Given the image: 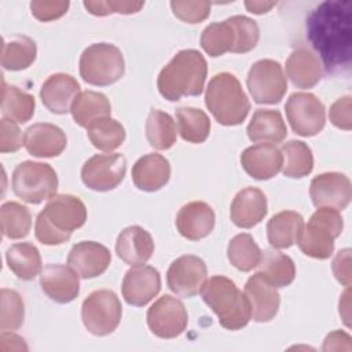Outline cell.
<instances>
[{
  "instance_id": "obj_10",
  "label": "cell",
  "mask_w": 352,
  "mask_h": 352,
  "mask_svg": "<svg viewBox=\"0 0 352 352\" xmlns=\"http://www.w3.org/2000/svg\"><path fill=\"white\" fill-rule=\"evenodd\" d=\"M246 84L253 100L258 104L279 103L287 91V80L283 69L274 59L254 62L248 73Z\"/></svg>"
},
{
  "instance_id": "obj_25",
  "label": "cell",
  "mask_w": 352,
  "mask_h": 352,
  "mask_svg": "<svg viewBox=\"0 0 352 352\" xmlns=\"http://www.w3.org/2000/svg\"><path fill=\"white\" fill-rule=\"evenodd\" d=\"M267 197L256 187L241 190L232 199L230 217L239 228H252L267 214Z\"/></svg>"
},
{
  "instance_id": "obj_24",
  "label": "cell",
  "mask_w": 352,
  "mask_h": 352,
  "mask_svg": "<svg viewBox=\"0 0 352 352\" xmlns=\"http://www.w3.org/2000/svg\"><path fill=\"white\" fill-rule=\"evenodd\" d=\"M117 256L128 265L146 264L154 253V241L148 231L140 226L124 228L116 242Z\"/></svg>"
},
{
  "instance_id": "obj_19",
  "label": "cell",
  "mask_w": 352,
  "mask_h": 352,
  "mask_svg": "<svg viewBox=\"0 0 352 352\" xmlns=\"http://www.w3.org/2000/svg\"><path fill=\"white\" fill-rule=\"evenodd\" d=\"M110 250L94 241H82L76 243L67 256V264L84 279L102 275L110 265Z\"/></svg>"
},
{
  "instance_id": "obj_28",
  "label": "cell",
  "mask_w": 352,
  "mask_h": 352,
  "mask_svg": "<svg viewBox=\"0 0 352 352\" xmlns=\"http://www.w3.org/2000/svg\"><path fill=\"white\" fill-rule=\"evenodd\" d=\"M304 228V219L294 210H282L267 223V238L274 249H287L294 245Z\"/></svg>"
},
{
  "instance_id": "obj_46",
  "label": "cell",
  "mask_w": 352,
  "mask_h": 352,
  "mask_svg": "<svg viewBox=\"0 0 352 352\" xmlns=\"http://www.w3.org/2000/svg\"><path fill=\"white\" fill-rule=\"evenodd\" d=\"M23 144L22 132L15 121L1 118L0 121V151L15 153Z\"/></svg>"
},
{
  "instance_id": "obj_47",
  "label": "cell",
  "mask_w": 352,
  "mask_h": 352,
  "mask_svg": "<svg viewBox=\"0 0 352 352\" xmlns=\"http://www.w3.org/2000/svg\"><path fill=\"white\" fill-rule=\"evenodd\" d=\"M70 3L69 1H47V0H36L30 3L32 15L41 21L50 22L63 16L67 12Z\"/></svg>"
},
{
  "instance_id": "obj_2",
  "label": "cell",
  "mask_w": 352,
  "mask_h": 352,
  "mask_svg": "<svg viewBox=\"0 0 352 352\" xmlns=\"http://www.w3.org/2000/svg\"><path fill=\"white\" fill-rule=\"evenodd\" d=\"M87 208L84 202L70 194H58L48 199L37 214L34 235L38 242L48 246L62 245L72 232L85 224Z\"/></svg>"
},
{
  "instance_id": "obj_37",
  "label": "cell",
  "mask_w": 352,
  "mask_h": 352,
  "mask_svg": "<svg viewBox=\"0 0 352 352\" xmlns=\"http://www.w3.org/2000/svg\"><path fill=\"white\" fill-rule=\"evenodd\" d=\"M179 133L188 143H204L210 132V120L206 113L195 107L176 109Z\"/></svg>"
},
{
  "instance_id": "obj_21",
  "label": "cell",
  "mask_w": 352,
  "mask_h": 352,
  "mask_svg": "<svg viewBox=\"0 0 352 352\" xmlns=\"http://www.w3.org/2000/svg\"><path fill=\"white\" fill-rule=\"evenodd\" d=\"M80 94L78 81L66 73L51 74L41 85L40 98L43 104L54 114H66L72 110Z\"/></svg>"
},
{
  "instance_id": "obj_41",
  "label": "cell",
  "mask_w": 352,
  "mask_h": 352,
  "mask_svg": "<svg viewBox=\"0 0 352 352\" xmlns=\"http://www.w3.org/2000/svg\"><path fill=\"white\" fill-rule=\"evenodd\" d=\"M1 232L10 239L25 238L32 227L30 210L14 201L4 202L0 209Z\"/></svg>"
},
{
  "instance_id": "obj_35",
  "label": "cell",
  "mask_w": 352,
  "mask_h": 352,
  "mask_svg": "<svg viewBox=\"0 0 352 352\" xmlns=\"http://www.w3.org/2000/svg\"><path fill=\"white\" fill-rule=\"evenodd\" d=\"M34 107L36 102L30 94L23 92L15 85H7L6 82H3V118L15 121L18 124L28 122L34 114Z\"/></svg>"
},
{
  "instance_id": "obj_7",
  "label": "cell",
  "mask_w": 352,
  "mask_h": 352,
  "mask_svg": "<svg viewBox=\"0 0 352 352\" xmlns=\"http://www.w3.org/2000/svg\"><path fill=\"white\" fill-rule=\"evenodd\" d=\"M125 73V62L118 47L94 43L80 56V76L91 85L106 87L117 82Z\"/></svg>"
},
{
  "instance_id": "obj_36",
  "label": "cell",
  "mask_w": 352,
  "mask_h": 352,
  "mask_svg": "<svg viewBox=\"0 0 352 352\" xmlns=\"http://www.w3.org/2000/svg\"><path fill=\"white\" fill-rule=\"evenodd\" d=\"M36 43L26 36H15L10 41L3 43L1 48V66L6 70H23L28 69L36 59Z\"/></svg>"
},
{
  "instance_id": "obj_51",
  "label": "cell",
  "mask_w": 352,
  "mask_h": 352,
  "mask_svg": "<svg viewBox=\"0 0 352 352\" xmlns=\"http://www.w3.org/2000/svg\"><path fill=\"white\" fill-rule=\"evenodd\" d=\"M323 351H351L349 334L337 330L330 333L323 342Z\"/></svg>"
},
{
  "instance_id": "obj_45",
  "label": "cell",
  "mask_w": 352,
  "mask_h": 352,
  "mask_svg": "<svg viewBox=\"0 0 352 352\" xmlns=\"http://www.w3.org/2000/svg\"><path fill=\"white\" fill-rule=\"evenodd\" d=\"M144 6L143 1H84V7L89 14L104 16L113 12L135 14Z\"/></svg>"
},
{
  "instance_id": "obj_26",
  "label": "cell",
  "mask_w": 352,
  "mask_h": 352,
  "mask_svg": "<svg viewBox=\"0 0 352 352\" xmlns=\"http://www.w3.org/2000/svg\"><path fill=\"white\" fill-rule=\"evenodd\" d=\"M133 184L147 192L158 191L162 188L170 177L169 161L157 153H150L140 157L132 166Z\"/></svg>"
},
{
  "instance_id": "obj_32",
  "label": "cell",
  "mask_w": 352,
  "mask_h": 352,
  "mask_svg": "<svg viewBox=\"0 0 352 352\" xmlns=\"http://www.w3.org/2000/svg\"><path fill=\"white\" fill-rule=\"evenodd\" d=\"M260 272H263L275 287L289 286L296 278L294 261L275 249H265L260 257Z\"/></svg>"
},
{
  "instance_id": "obj_6",
  "label": "cell",
  "mask_w": 352,
  "mask_h": 352,
  "mask_svg": "<svg viewBox=\"0 0 352 352\" xmlns=\"http://www.w3.org/2000/svg\"><path fill=\"white\" fill-rule=\"evenodd\" d=\"M344 221L338 210L318 208L297 241L300 250L309 257L326 260L334 252V239L342 232Z\"/></svg>"
},
{
  "instance_id": "obj_15",
  "label": "cell",
  "mask_w": 352,
  "mask_h": 352,
  "mask_svg": "<svg viewBox=\"0 0 352 352\" xmlns=\"http://www.w3.org/2000/svg\"><path fill=\"white\" fill-rule=\"evenodd\" d=\"M309 195L316 208H331L340 212L351 202V180L340 172L320 173L312 179Z\"/></svg>"
},
{
  "instance_id": "obj_1",
  "label": "cell",
  "mask_w": 352,
  "mask_h": 352,
  "mask_svg": "<svg viewBox=\"0 0 352 352\" xmlns=\"http://www.w3.org/2000/svg\"><path fill=\"white\" fill-rule=\"evenodd\" d=\"M307 38L327 72L348 66L352 51V6L331 0L315 7L307 18Z\"/></svg>"
},
{
  "instance_id": "obj_17",
  "label": "cell",
  "mask_w": 352,
  "mask_h": 352,
  "mask_svg": "<svg viewBox=\"0 0 352 352\" xmlns=\"http://www.w3.org/2000/svg\"><path fill=\"white\" fill-rule=\"evenodd\" d=\"M243 293L249 300L253 320L264 323L275 318L279 309L280 296L263 272L253 274L248 279Z\"/></svg>"
},
{
  "instance_id": "obj_33",
  "label": "cell",
  "mask_w": 352,
  "mask_h": 352,
  "mask_svg": "<svg viewBox=\"0 0 352 352\" xmlns=\"http://www.w3.org/2000/svg\"><path fill=\"white\" fill-rule=\"evenodd\" d=\"M283 162L282 172L292 179L308 176L314 169V155L311 147L301 140H290L280 148Z\"/></svg>"
},
{
  "instance_id": "obj_5",
  "label": "cell",
  "mask_w": 352,
  "mask_h": 352,
  "mask_svg": "<svg viewBox=\"0 0 352 352\" xmlns=\"http://www.w3.org/2000/svg\"><path fill=\"white\" fill-rule=\"evenodd\" d=\"M205 104L221 125H239L248 117L250 102L239 80L227 72L213 76L206 87Z\"/></svg>"
},
{
  "instance_id": "obj_40",
  "label": "cell",
  "mask_w": 352,
  "mask_h": 352,
  "mask_svg": "<svg viewBox=\"0 0 352 352\" xmlns=\"http://www.w3.org/2000/svg\"><path fill=\"white\" fill-rule=\"evenodd\" d=\"M227 257L236 270L249 272L258 265L261 250L250 234H238L228 243Z\"/></svg>"
},
{
  "instance_id": "obj_8",
  "label": "cell",
  "mask_w": 352,
  "mask_h": 352,
  "mask_svg": "<svg viewBox=\"0 0 352 352\" xmlns=\"http://www.w3.org/2000/svg\"><path fill=\"white\" fill-rule=\"evenodd\" d=\"M58 176L50 164L23 161L12 172V191L28 204L37 205L56 195Z\"/></svg>"
},
{
  "instance_id": "obj_11",
  "label": "cell",
  "mask_w": 352,
  "mask_h": 352,
  "mask_svg": "<svg viewBox=\"0 0 352 352\" xmlns=\"http://www.w3.org/2000/svg\"><path fill=\"white\" fill-rule=\"evenodd\" d=\"M286 117L293 129L300 136H314L326 124V110L323 103L311 92H294L289 96Z\"/></svg>"
},
{
  "instance_id": "obj_43",
  "label": "cell",
  "mask_w": 352,
  "mask_h": 352,
  "mask_svg": "<svg viewBox=\"0 0 352 352\" xmlns=\"http://www.w3.org/2000/svg\"><path fill=\"white\" fill-rule=\"evenodd\" d=\"M227 19L235 32V44L231 52L245 54L252 51L257 45L260 37V30L256 21L245 15H234Z\"/></svg>"
},
{
  "instance_id": "obj_14",
  "label": "cell",
  "mask_w": 352,
  "mask_h": 352,
  "mask_svg": "<svg viewBox=\"0 0 352 352\" xmlns=\"http://www.w3.org/2000/svg\"><path fill=\"white\" fill-rule=\"evenodd\" d=\"M208 270L205 261L194 254H184L172 261L166 272L168 287L179 297L197 296L206 282Z\"/></svg>"
},
{
  "instance_id": "obj_39",
  "label": "cell",
  "mask_w": 352,
  "mask_h": 352,
  "mask_svg": "<svg viewBox=\"0 0 352 352\" xmlns=\"http://www.w3.org/2000/svg\"><path fill=\"white\" fill-rule=\"evenodd\" d=\"M87 135L94 147L102 151H113L125 140L124 126L114 118L106 117L95 121L87 128Z\"/></svg>"
},
{
  "instance_id": "obj_52",
  "label": "cell",
  "mask_w": 352,
  "mask_h": 352,
  "mask_svg": "<svg viewBox=\"0 0 352 352\" xmlns=\"http://www.w3.org/2000/svg\"><path fill=\"white\" fill-rule=\"evenodd\" d=\"M349 296H351V290L349 287H346V290L342 293L341 298H340V315L345 323L346 327H351V312H349V307H351V300H349Z\"/></svg>"
},
{
  "instance_id": "obj_22",
  "label": "cell",
  "mask_w": 352,
  "mask_h": 352,
  "mask_svg": "<svg viewBox=\"0 0 352 352\" xmlns=\"http://www.w3.org/2000/svg\"><path fill=\"white\" fill-rule=\"evenodd\" d=\"M283 157L272 143H257L245 148L241 154V165L256 180H268L282 169Z\"/></svg>"
},
{
  "instance_id": "obj_53",
  "label": "cell",
  "mask_w": 352,
  "mask_h": 352,
  "mask_svg": "<svg viewBox=\"0 0 352 352\" xmlns=\"http://www.w3.org/2000/svg\"><path fill=\"white\" fill-rule=\"evenodd\" d=\"M276 3L275 1H245V7L253 14H264L268 12Z\"/></svg>"
},
{
  "instance_id": "obj_44",
  "label": "cell",
  "mask_w": 352,
  "mask_h": 352,
  "mask_svg": "<svg viewBox=\"0 0 352 352\" xmlns=\"http://www.w3.org/2000/svg\"><path fill=\"white\" fill-rule=\"evenodd\" d=\"M212 4L209 1H170V8L173 14L183 22L199 23L205 21L210 14Z\"/></svg>"
},
{
  "instance_id": "obj_34",
  "label": "cell",
  "mask_w": 352,
  "mask_h": 352,
  "mask_svg": "<svg viewBox=\"0 0 352 352\" xmlns=\"http://www.w3.org/2000/svg\"><path fill=\"white\" fill-rule=\"evenodd\" d=\"M144 131L147 142L155 150H168L176 143V124L165 111L153 109L146 118Z\"/></svg>"
},
{
  "instance_id": "obj_50",
  "label": "cell",
  "mask_w": 352,
  "mask_h": 352,
  "mask_svg": "<svg viewBox=\"0 0 352 352\" xmlns=\"http://www.w3.org/2000/svg\"><path fill=\"white\" fill-rule=\"evenodd\" d=\"M0 351L1 352H19L28 351V345L22 337L12 333V330H3L0 334Z\"/></svg>"
},
{
  "instance_id": "obj_16",
  "label": "cell",
  "mask_w": 352,
  "mask_h": 352,
  "mask_svg": "<svg viewBox=\"0 0 352 352\" xmlns=\"http://www.w3.org/2000/svg\"><path fill=\"white\" fill-rule=\"evenodd\" d=\"M161 290V275L151 265H135L125 272L121 292L124 300L133 307L147 305Z\"/></svg>"
},
{
  "instance_id": "obj_48",
  "label": "cell",
  "mask_w": 352,
  "mask_h": 352,
  "mask_svg": "<svg viewBox=\"0 0 352 352\" xmlns=\"http://www.w3.org/2000/svg\"><path fill=\"white\" fill-rule=\"evenodd\" d=\"M329 118L331 124L340 129L349 131L352 126L351 121V96L338 98L329 110Z\"/></svg>"
},
{
  "instance_id": "obj_49",
  "label": "cell",
  "mask_w": 352,
  "mask_h": 352,
  "mask_svg": "<svg viewBox=\"0 0 352 352\" xmlns=\"http://www.w3.org/2000/svg\"><path fill=\"white\" fill-rule=\"evenodd\" d=\"M336 279L345 287L351 286V249L340 250L331 264Z\"/></svg>"
},
{
  "instance_id": "obj_4",
  "label": "cell",
  "mask_w": 352,
  "mask_h": 352,
  "mask_svg": "<svg viewBox=\"0 0 352 352\" xmlns=\"http://www.w3.org/2000/svg\"><path fill=\"white\" fill-rule=\"evenodd\" d=\"M201 296L227 330H241L252 319L250 304L245 293L227 276L214 275L204 283Z\"/></svg>"
},
{
  "instance_id": "obj_23",
  "label": "cell",
  "mask_w": 352,
  "mask_h": 352,
  "mask_svg": "<svg viewBox=\"0 0 352 352\" xmlns=\"http://www.w3.org/2000/svg\"><path fill=\"white\" fill-rule=\"evenodd\" d=\"M214 212L204 201H192L182 206L176 216V227L182 236L190 241L206 238L214 227Z\"/></svg>"
},
{
  "instance_id": "obj_38",
  "label": "cell",
  "mask_w": 352,
  "mask_h": 352,
  "mask_svg": "<svg viewBox=\"0 0 352 352\" xmlns=\"http://www.w3.org/2000/svg\"><path fill=\"white\" fill-rule=\"evenodd\" d=\"M201 47L210 56H221L231 52L235 44V32L228 19L208 25L199 38Z\"/></svg>"
},
{
  "instance_id": "obj_12",
  "label": "cell",
  "mask_w": 352,
  "mask_h": 352,
  "mask_svg": "<svg viewBox=\"0 0 352 352\" xmlns=\"http://www.w3.org/2000/svg\"><path fill=\"white\" fill-rule=\"evenodd\" d=\"M125 172L126 161L122 154H95L84 162L81 180L94 191H110L121 184Z\"/></svg>"
},
{
  "instance_id": "obj_13",
  "label": "cell",
  "mask_w": 352,
  "mask_h": 352,
  "mask_svg": "<svg viewBox=\"0 0 352 352\" xmlns=\"http://www.w3.org/2000/svg\"><path fill=\"white\" fill-rule=\"evenodd\" d=\"M187 323L188 315L184 304L170 294L160 297L147 311V326L160 338L179 337L186 330Z\"/></svg>"
},
{
  "instance_id": "obj_42",
  "label": "cell",
  "mask_w": 352,
  "mask_h": 352,
  "mask_svg": "<svg viewBox=\"0 0 352 352\" xmlns=\"http://www.w3.org/2000/svg\"><path fill=\"white\" fill-rule=\"evenodd\" d=\"M0 329L18 330L25 319L23 300L18 292L12 289H1L0 292Z\"/></svg>"
},
{
  "instance_id": "obj_30",
  "label": "cell",
  "mask_w": 352,
  "mask_h": 352,
  "mask_svg": "<svg viewBox=\"0 0 352 352\" xmlns=\"http://www.w3.org/2000/svg\"><path fill=\"white\" fill-rule=\"evenodd\" d=\"M8 268L18 279L32 280L43 271V263L38 249L30 242L11 245L6 252Z\"/></svg>"
},
{
  "instance_id": "obj_31",
  "label": "cell",
  "mask_w": 352,
  "mask_h": 352,
  "mask_svg": "<svg viewBox=\"0 0 352 352\" xmlns=\"http://www.w3.org/2000/svg\"><path fill=\"white\" fill-rule=\"evenodd\" d=\"M72 116L77 125L88 128L100 118L110 117L111 104L106 95L96 91H82L72 106Z\"/></svg>"
},
{
  "instance_id": "obj_29",
  "label": "cell",
  "mask_w": 352,
  "mask_h": 352,
  "mask_svg": "<svg viewBox=\"0 0 352 352\" xmlns=\"http://www.w3.org/2000/svg\"><path fill=\"white\" fill-rule=\"evenodd\" d=\"M248 136L252 142L264 143H280L286 135L287 128L278 110L258 109L253 113V117L246 128Z\"/></svg>"
},
{
  "instance_id": "obj_3",
  "label": "cell",
  "mask_w": 352,
  "mask_h": 352,
  "mask_svg": "<svg viewBox=\"0 0 352 352\" xmlns=\"http://www.w3.org/2000/svg\"><path fill=\"white\" fill-rule=\"evenodd\" d=\"M206 73V60L199 51L182 50L160 72L157 87L170 102H177L183 96H198L204 91Z\"/></svg>"
},
{
  "instance_id": "obj_20",
  "label": "cell",
  "mask_w": 352,
  "mask_h": 352,
  "mask_svg": "<svg viewBox=\"0 0 352 352\" xmlns=\"http://www.w3.org/2000/svg\"><path fill=\"white\" fill-rule=\"evenodd\" d=\"M67 144L66 133L50 122H37L26 128L23 146L26 151L38 158H51L63 153Z\"/></svg>"
},
{
  "instance_id": "obj_9",
  "label": "cell",
  "mask_w": 352,
  "mask_h": 352,
  "mask_svg": "<svg viewBox=\"0 0 352 352\" xmlns=\"http://www.w3.org/2000/svg\"><path fill=\"white\" fill-rule=\"evenodd\" d=\"M121 316V301L113 290H95L82 301L81 319L85 329L94 336L111 334L118 327Z\"/></svg>"
},
{
  "instance_id": "obj_18",
  "label": "cell",
  "mask_w": 352,
  "mask_h": 352,
  "mask_svg": "<svg viewBox=\"0 0 352 352\" xmlns=\"http://www.w3.org/2000/svg\"><path fill=\"white\" fill-rule=\"evenodd\" d=\"M41 290L52 301L67 304L80 293V275L63 264H48L40 274Z\"/></svg>"
},
{
  "instance_id": "obj_27",
  "label": "cell",
  "mask_w": 352,
  "mask_h": 352,
  "mask_svg": "<svg viewBox=\"0 0 352 352\" xmlns=\"http://www.w3.org/2000/svg\"><path fill=\"white\" fill-rule=\"evenodd\" d=\"M286 74L297 88H312L323 76V65L318 55L305 47L294 50L286 60Z\"/></svg>"
}]
</instances>
